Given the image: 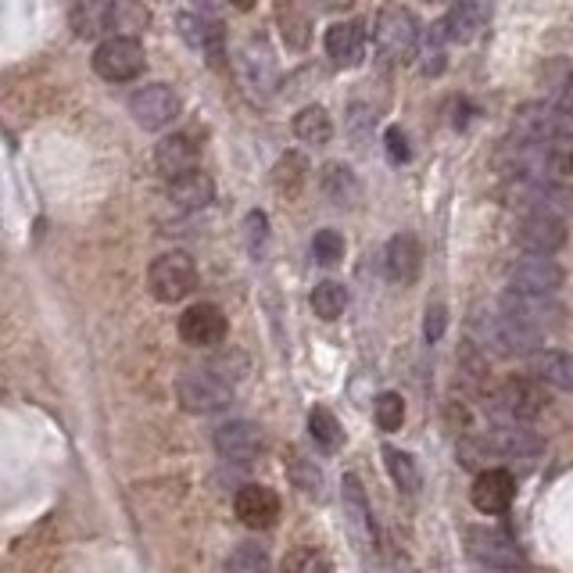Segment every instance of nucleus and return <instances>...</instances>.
<instances>
[{
  "label": "nucleus",
  "mask_w": 573,
  "mask_h": 573,
  "mask_svg": "<svg viewBox=\"0 0 573 573\" xmlns=\"http://www.w3.org/2000/svg\"><path fill=\"white\" fill-rule=\"evenodd\" d=\"M373 416H377V427L380 430H398L402 423H405V402H402V394H394V391H384L380 398L373 402Z\"/></svg>",
  "instance_id": "c9c22d12"
},
{
  "label": "nucleus",
  "mask_w": 573,
  "mask_h": 573,
  "mask_svg": "<svg viewBox=\"0 0 573 573\" xmlns=\"http://www.w3.org/2000/svg\"><path fill=\"white\" fill-rule=\"evenodd\" d=\"M470 552L481 566L498 570V573H516L527 566V559L520 552L506 530H491V527H473L470 530Z\"/></svg>",
  "instance_id": "0eeeda50"
},
{
  "label": "nucleus",
  "mask_w": 573,
  "mask_h": 573,
  "mask_svg": "<svg viewBox=\"0 0 573 573\" xmlns=\"http://www.w3.org/2000/svg\"><path fill=\"white\" fill-rule=\"evenodd\" d=\"M498 316H506L513 323L527 326V330L535 334H549L552 326L563 323V305H555L552 297H524V294H506L502 297V312Z\"/></svg>",
  "instance_id": "9b49d317"
},
{
  "label": "nucleus",
  "mask_w": 573,
  "mask_h": 573,
  "mask_svg": "<svg viewBox=\"0 0 573 573\" xmlns=\"http://www.w3.org/2000/svg\"><path fill=\"white\" fill-rule=\"evenodd\" d=\"M305 158L302 155H294V151H286L280 161H277V176H272V183H277V190L280 194H286V198H297L302 194V187H305Z\"/></svg>",
  "instance_id": "2f4dec72"
},
{
  "label": "nucleus",
  "mask_w": 573,
  "mask_h": 573,
  "mask_svg": "<svg viewBox=\"0 0 573 573\" xmlns=\"http://www.w3.org/2000/svg\"><path fill=\"white\" fill-rule=\"evenodd\" d=\"M169 198L180 204L183 212H198V209H204V204H212L215 183H212L209 172L194 169V172H187V176H180V180L169 183Z\"/></svg>",
  "instance_id": "393cba45"
},
{
  "label": "nucleus",
  "mask_w": 573,
  "mask_h": 573,
  "mask_svg": "<svg viewBox=\"0 0 573 573\" xmlns=\"http://www.w3.org/2000/svg\"><path fill=\"white\" fill-rule=\"evenodd\" d=\"M487 452H498V456H506V459H538L541 456V438L535 430H527V427H516V423H509V427H502L495 438L484 441Z\"/></svg>",
  "instance_id": "b1692460"
},
{
  "label": "nucleus",
  "mask_w": 573,
  "mask_h": 573,
  "mask_svg": "<svg viewBox=\"0 0 573 573\" xmlns=\"http://www.w3.org/2000/svg\"><path fill=\"white\" fill-rule=\"evenodd\" d=\"M527 373L535 384H549L555 391H573V355L541 348L527 359Z\"/></svg>",
  "instance_id": "a211bd4d"
},
{
  "label": "nucleus",
  "mask_w": 573,
  "mask_h": 573,
  "mask_svg": "<svg viewBox=\"0 0 573 573\" xmlns=\"http://www.w3.org/2000/svg\"><path fill=\"white\" fill-rule=\"evenodd\" d=\"M384 467L391 473V481L398 484L405 495L419 491V467L408 452H402V448H384Z\"/></svg>",
  "instance_id": "7c9ffc66"
},
{
  "label": "nucleus",
  "mask_w": 573,
  "mask_h": 573,
  "mask_svg": "<svg viewBox=\"0 0 573 573\" xmlns=\"http://www.w3.org/2000/svg\"><path fill=\"white\" fill-rule=\"evenodd\" d=\"M226 330L229 323L220 305L201 302V305H190L180 316V337L194 348H215L226 337Z\"/></svg>",
  "instance_id": "f8f14e48"
},
{
  "label": "nucleus",
  "mask_w": 573,
  "mask_h": 573,
  "mask_svg": "<svg viewBox=\"0 0 573 573\" xmlns=\"http://www.w3.org/2000/svg\"><path fill=\"white\" fill-rule=\"evenodd\" d=\"M144 65H147V54L136 36L101 40V47L93 50V72L108 79V83H130V79L144 72Z\"/></svg>",
  "instance_id": "7ed1b4c3"
},
{
  "label": "nucleus",
  "mask_w": 573,
  "mask_h": 573,
  "mask_svg": "<svg viewBox=\"0 0 573 573\" xmlns=\"http://www.w3.org/2000/svg\"><path fill=\"white\" fill-rule=\"evenodd\" d=\"M340 498H345V513H348V524L355 530V538L362 541H373L377 530H373V513H370V498H366V487L355 473H348L340 481Z\"/></svg>",
  "instance_id": "5701e85b"
},
{
  "label": "nucleus",
  "mask_w": 573,
  "mask_h": 573,
  "mask_svg": "<svg viewBox=\"0 0 573 573\" xmlns=\"http://www.w3.org/2000/svg\"><path fill=\"white\" fill-rule=\"evenodd\" d=\"M445 326H448L445 305H430V308H427V319H423V337H427L430 345H438V340L445 337Z\"/></svg>",
  "instance_id": "ea45409f"
},
{
  "label": "nucleus",
  "mask_w": 573,
  "mask_h": 573,
  "mask_svg": "<svg viewBox=\"0 0 573 573\" xmlns=\"http://www.w3.org/2000/svg\"><path fill=\"white\" fill-rule=\"evenodd\" d=\"M283 573H334V563L316 549H294L283 559Z\"/></svg>",
  "instance_id": "e433bc0d"
},
{
  "label": "nucleus",
  "mask_w": 573,
  "mask_h": 573,
  "mask_svg": "<svg viewBox=\"0 0 573 573\" xmlns=\"http://www.w3.org/2000/svg\"><path fill=\"white\" fill-rule=\"evenodd\" d=\"M323 194L330 198L340 209H351L355 201H359L362 187L355 180V172L348 166H340V161H330V166L323 169Z\"/></svg>",
  "instance_id": "a878e982"
},
{
  "label": "nucleus",
  "mask_w": 573,
  "mask_h": 573,
  "mask_svg": "<svg viewBox=\"0 0 573 573\" xmlns=\"http://www.w3.org/2000/svg\"><path fill=\"white\" fill-rule=\"evenodd\" d=\"M473 506L481 509L484 516H498L513 506L516 498V481L509 470H484L473 481Z\"/></svg>",
  "instance_id": "f3484780"
},
{
  "label": "nucleus",
  "mask_w": 573,
  "mask_h": 573,
  "mask_svg": "<svg viewBox=\"0 0 573 573\" xmlns=\"http://www.w3.org/2000/svg\"><path fill=\"white\" fill-rule=\"evenodd\" d=\"M176 398L187 408V413H220L229 402H234V387L226 384L220 373L209 370H190L176 380Z\"/></svg>",
  "instance_id": "20e7f679"
},
{
  "label": "nucleus",
  "mask_w": 573,
  "mask_h": 573,
  "mask_svg": "<svg viewBox=\"0 0 573 573\" xmlns=\"http://www.w3.org/2000/svg\"><path fill=\"white\" fill-rule=\"evenodd\" d=\"M244 229H248V237H251V255L262 258V244L269 240V223H266V215H262V212H251L248 223H244Z\"/></svg>",
  "instance_id": "a19ab883"
},
{
  "label": "nucleus",
  "mask_w": 573,
  "mask_h": 573,
  "mask_svg": "<svg viewBox=\"0 0 573 573\" xmlns=\"http://www.w3.org/2000/svg\"><path fill=\"white\" fill-rule=\"evenodd\" d=\"M445 44H448V36L441 30V22L438 25H430L427 33L419 36V72L423 76H441L445 72Z\"/></svg>",
  "instance_id": "c756f323"
},
{
  "label": "nucleus",
  "mask_w": 573,
  "mask_h": 573,
  "mask_svg": "<svg viewBox=\"0 0 573 573\" xmlns=\"http://www.w3.org/2000/svg\"><path fill=\"white\" fill-rule=\"evenodd\" d=\"M262 448H266V434L258 430L255 423L234 419L215 434V452L229 462H251V459L262 456Z\"/></svg>",
  "instance_id": "dca6fc26"
},
{
  "label": "nucleus",
  "mask_w": 573,
  "mask_h": 573,
  "mask_svg": "<svg viewBox=\"0 0 573 573\" xmlns=\"http://www.w3.org/2000/svg\"><path fill=\"white\" fill-rule=\"evenodd\" d=\"M555 112H559V119L566 122V126H573V76L566 79L563 93H559V104H555Z\"/></svg>",
  "instance_id": "37998d69"
},
{
  "label": "nucleus",
  "mask_w": 573,
  "mask_h": 573,
  "mask_svg": "<svg viewBox=\"0 0 573 573\" xmlns=\"http://www.w3.org/2000/svg\"><path fill=\"white\" fill-rule=\"evenodd\" d=\"M544 405H549V398H544V387L535 384L530 377H513L495 391V408L509 423H516V427L527 423V419H538L544 413Z\"/></svg>",
  "instance_id": "1a4fd4ad"
},
{
  "label": "nucleus",
  "mask_w": 573,
  "mask_h": 573,
  "mask_svg": "<svg viewBox=\"0 0 573 573\" xmlns=\"http://www.w3.org/2000/svg\"><path fill=\"white\" fill-rule=\"evenodd\" d=\"M108 25H112V30H122V36H130L133 30H144V25H147V8L144 4H130V0H122V4H112Z\"/></svg>",
  "instance_id": "4c0bfd02"
},
{
  "label": "nucleus",
  "mask_w": 573,
  "mask_h": 573,
  "mask_svg": "<svg viewBox=\"0 0 573 573\" xmlns=\"http://www.w3.org/2000/svg\"><path fill=\"white\" fill-rule=\"evenodd\" d=\"M286 473H291L297 491H305V495H312V498L323 495V473H319L316 462H308L305 456L291 452V459H286Z\"/></svg>",
  "instance_id": "473e14b6"
},
{
  "label": "nucleus",
  "mask_w": 573,
  "mask_h": 573,
  "mask_svg": "<svg viewBox=\"0 0 573 573\" xmlns=\"http://www.w3.org/2000/svg\"><path fill=\"white\" fill-rule=\"evenodd\" d=\"M237 72H240V87L251 101H269V93L277 90V58H272L266 40L244 44L237 58Z\"/></svg>",
  "instance_id": "6e6552de"
},
{
  "label": "nucleus",
  "mask_w": 573,
  "mask_h": 573,
  "mask_svg": "<svg viewBox=\"0 0 573 573\" xmlns=\"http://www.w3.org/2000/svg\"><path fill=\"white\" fill-rule=\"evenodd\" d=\"M377 47L394 61H408L419 47V22L408 8H384L377 15Z\"/></svg>",
  "instance_id": "423d86ee"
},
{
  "label": "nucleus",
  "mask_w": 573,
  "mask_h": 573,
  "mask_svg": "<svg viewBox=\"0 0 573 573\" xmlns=\"http://www.w3.org/2000/svg\"><path fill=\"white\" fill-rule=\"evenodd\" d=\"M384 141H387V158L391 161H408V155H413V151H408V141H405L402 130H387Z\"/></svg>",
  "instance_id": "79ce46f5"
},
{
  "label": "nucleus",
  "mask_w": 573,
  "mask_h": 573,
  "mask_svg": "<svg viewBox=\"0 0 573 573\" xmlns=\"http://www.w3.org/2000/svg\"><path fill=\"white\" fill-rule=\"evenodd\" d=\"M345 308H348V291H345V283H337V280H323L316 283V291H312V312H316L319 319H337V316H345Z\"/></svg>",
  "instance_id": "cd10ccee"
},
{
  "label": "nucleus",
  "mask_w": 573,
  "mask_h": 573,
  "mask_svg": "<svg viewBox=\"0 0 573 573\" xmlns=\"http://www.w3.org/2000/svg\"><path fill=\"white\" fill-rule=\"evenodd\" d=\"M384 266H387V277L394 283H416L419 269H423V251H419V240L413 234H394L387 240V251H384Z\"/></svg>",
  "instance_id": "6ab92c4d"
},
{
  "label": "nucleus",
  "mask_w": 573,
  "mask_h": 573,
  "mask_svg": "<svg viewBox=\"0 0 573 573\" xmlns=\"http://www.w3.org/2000/svg\"><path fill=\"white\" fill-rule=\"evenodd\" d=\"M566 172H570V180H573V151H570V158H566Z\"/></svg>",
  "instance_id": "c03bdc74"
},
{
  "label": "nucleus",
  "mask_w": 573,
  "mask_h": 573,
  "mask_svg": "<svg viewBox=\"0 0 573 573\" xmlns=\"http://www.w3.org/2000/svg\"><path fill=\"white\" fill-rule=\"evenodd\" d=\"M570 126L559 119L555 108L544 104H524L513 119V144L524 147H541V151H555L566 141Z\"/></svg>",
  "instance_id": "f03ea898"
},
{
  "label": "nucleus",
  "mask_w": 573,
  "mask_h": 573,
  "mask_svg": "<svg viewBox=\"0 0 573 573\" xmlns=\"http://www.w3.org/2000/svg\"><path fill=\"white\" fill-rule=\"evenodd\" d=\"M308 434L316 438L319 448H326V452H337V448L345 445V427H340V419L323 405L308 413Z\"/></svg>",
  "instance_id": "c85d7f7f"
},
{
  "label": "nucleus",
  "mask_w": 573,
  "mask_h": 573,
  "mask_svg": "<svg viewBox=\"0 0 573 573\" xmlns=\"http://www.w3.org/2000/svg\"><path fill=\"white\" fill-rule=\"evenodd\" d=\"M147 286L158 302L176 305L198 286V266L194 258L183 255V251H169V255H158L151 269H147Z\"/></svg>",
  "instance_id": "f257e3e1"
},
{
  "label": "nucleus",
  "mask_w": 573,
  "mask_h": 573,
  "mask_svg": "<svg viewBox=\"0 0 573 573\" xmlns=\"http://www.w3.org/2000/svg\"><path fill=\"white\" fill-rule=\"evenodd\" d=\"M481 330H484V345L498 355H535L541 351V340H544L541 334L527 330V326L513 323L506 316H491L487 323H481Z\"/></svg>",
  "instance_id": "ddd939ff"
},
{
  "label": "nucleus",
  "mask_w": 573,
  "mask_h": 573,
  "mask_svg": "<svg viewBox=\"0 0 573 573\" xmlns=\"http://www.w3.org/2000/svg\"><path fill=\"white\" fill-rule=\"evenodd\" d=\"M326 54L337 68H355L366 58V33L359 22H334L326 30Z\"/></svg>",
  "instance_id": "aec40b11"
},
{
  "label": "nucleus",
  "mask_w": 573,
  "mask_h": 573,
  "mask_svg": "<svg viewBox=\"0 0 573 573\" xmlns=\"http://www.w3.org/2000/svg\"><path fill=\"white\" fill-rule=\"evenodd\" d=\"M487 19H491L487 4H476V0H462V4L448 8L441 30H445L448 40H456V44H470V40H476V36L484 33Z\"/></svg>",
  "instance_id": "4be33fe9"
},
{
  "label": "nucleus",
  "mask_w": 573,
  "mask_h": 573,
  "mask_svg": "<svg viewBox=\"0 0 573 573\" xmlns=\"http://www.w3.org/2000/svg\"><path fill=\"white\" fill-rule=\"evenodd\" d=\"M294 136H297L302 144H312V147L330 144L334 122H330V115H326V108H319V104L302 108V112L294 115Z\"/></svg>",
  "instance_id": "bb28decb"
},
{
  "label": "nucleus",
  "mask_w": 573,
  "mask_h": 573,
  "mask_svg": "<svg viewBox=\"0 0 573 573\" xmlns=\"http://www.w3.org/2000/svg\"><path fill=\"white\" fill-rule=\"evenodd\" d=\"M516 244H520L527 255L552 258L566 244V223L555 220V215H527V220L516 226Z\"/></svg>",
  "instance_id": "4468645a"
},
{
  "label": "nucleus",
  "mask_w": 573,
  "mask_h": 573,
  "mask_svg": "<svg viewBox=\"0 0 573 573\" xmlns=\"http://www.w3.org/2000/svg\"><path fill=\"white\" fill-rule=\"evenodd\" d=\"M312 255H316L319 266H337L345 258V237L337 229H319L316 240H312Z\"/></svg>",
  "instance_id": "58836bf2"
},
{
  "label": "nucleus",
  "mask_w": 573,
  "mask_h": 573,
  "mask_svg": "<svg viewBox=\"0 0 573 573\" xmlns=\"http://www.w3.org/2000/svg\"><path fill=\"white\" fill-rule=\"evenodd\" d=\"M234 513L244 527L251 530H269L280 520V498L272 495L266 484H244L234 498Z\"/></svg>",
  "instance_id": "2eb2a0df"
},
{
  "label": "nucleus",
  "mask_w": 573,
  "mask_h": 573,
  "mask_svg": "<svg viewBox=\"0 0 573 573\" xmlns=\"http://www.w3.org/2000/svg\"><path fill=\"white\" fill-rule=\"evenodd\" d=\"M563 283H566L563 266H559L555 258H544V255H527L509 269V294L552 297Z\"/></svg>",
  "instance_id": "39448f33"
},
{
  "label": "nucleus",
  "mask_w": 573,
  "mask_h": 573,
  "mask_svg": "<svg viewBox=\"0 0 573 573\" xmlns=\"http://www.w3.org/2000/svg\"><path fill=\"white\" fill-rule=\"evenodd\" d=\"M130 112L144 130L158 133V130H166L169 122L180 119V93H176L172 87H166V83H151V87L133 93Z\"/></svg>",
  "instance_id": "9d476101"
},
{
  "label": "nucleus",
  "mask_w": 573,
  "mask_h": 573,
  "mask_svg": "<svg viewBox=\"0 0 573 573\" xmlns=\"http://www.w3.org/2000/svg\"><path fill=\"white\" fill-rule=\"evenodd\" d=\"M226 573H272V563L262 544H240V549L229 555Z\"/></svg>",
  "instance_id": "f704fd0d"
},
{
  "label": "nucleus",
  "mask_w": 573,
  "mask_h": 573,
  "mask_svg": "<svg viewBox=\"0 0 573 573\" xmlns=\"http://www.w3.org/2000/svg\"><path fill=\"white\" fill-rule=\"evenodd\" d=\"M108 15H112V4H79L72 11V33L98 36L104 30H112V25H108Z\"/></svg>",
  "instance_id": "72a5a7b5"
},
{
  "label": "nucleus",
  "mask_w": 573,
  "mask_h": 573,
  "mask_svg": "<svg viewBox=\"0 0 573 573\" xmlns=\"http://www.w3.org/2000/svg\"><path fill=\"white\" fill-rule=\"evenodd\" d=\"M155 161H158V172L172 183V180H180V176L198 169V144L183 133L166 136V141L158 144Z\"/></svg>",
  "instance_id": "412c9836"
}]
</instances>
